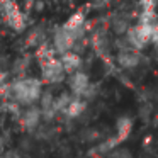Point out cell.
Returning <instances> with one entry per match:
<instances>
[{"label":"cell","mask_w":158,"mask_h":158,"mask_svg":"<svg viewBox=\"0 0 158 158\" xmlns=\"http://www.w3.org/2000/svg\"><path fill=\"white\" fill-rule=\"evenodd\" d=\"M44 90V83L38 77H17L10 80V94L12 100L19 104L21 107L36 106L41 99V94Z\"/></svg>","instance_id":"1"},{"label":"cell","mask_w":158,"mask_h":158,"mask_svg":"<svg viewBox=\"0 0 158 158\" xmlns=\"http://www.w3.org/2000/svg\"><path fill=\"white\" fill-rule=\"evenodd\" d=\"M0 17H2L4 24L14 32H24L27 29V17L14 0H2Z\"/></svg>","instance_id":"2"},{"label":"cell","mask_w":158,"mask_h":158,"mask_svg":"<svg viewBox=\"0 0 158 158\" xmlns=\"http://www.w3.org/2000/svg\"><path fill=\"white\" fill-rule=\"evenodd\" d=\"M39 72H41L43 83H46L49 87L66 82V77H68L58 56H49V58L39 60Z\"/></svg>","instance_id":"3"},{"label":"cell","mask_w":158,"mask_h":158,"mask_svg":"<svg viewBox=\"0 0 158 158\" xmlns=\"http://www.w3.org/2000/svg\"><path fill=\"white\" fill-rule=\"evenodd\" d=\"M78 41L63 26H56L51 31V36H49V44H51V48H53L56 56H61L68 51H73Z\"/></svg>","instance_id":"4"},{"label":"cell","mask_w":158,"mask_h":158,"mask_svg":"<svg viewBox=\"0 0 158 158\" xmlns=\"http://www.w3.org/2000/svg\"><path fill=\"white\" fill-rule=\"evenodd\" d=\"M19 126L24 133L32 134L39 126L43 124V114H41V107L36 104V106H29L22 109V114L19 117Z\"/></svg>","instance_id":"5"},{"label":"cell","mask_w":158,"mask_h":158,"mask_svg":"<svg viewBox=\"0 0 158 158\" xmlns=\"http://www.w3.org/2000/svg\"><path fill=\"white\" fill-rule=\"evenodd\" d=\"M116 63L121 66L123 70H136L139 68L141 65H146L148 58L143 55L141 51H136V49H124V51H117L116 55Z\"/></svg>","instance_id":"6"},{"label":"cell","mask_w":158,"mask_h":158,"mask_svg":"<svg viewBox=\"0 0 158 158\" xmlns=\"http://www.w3.org/2000/svg\"><path fill=\"white\" fill-rule=\"evenodd\" d=\"M63 27L77 39V41H83L87 34V19L83 12H75L73 15H70L65 22H63Z\"/></svg>","instance_id":"7"},{"label":"cell","mask_w":158,"mask_h":158,"mask_svg":"<svg viewBox=\"0 0 158 158\" xmlns=\"http://www.w3.org/2000/svg\"><path fill=\"white\" fill-rule=\"evenodd\" d=\"M90 77L87 72L83 70H78V72L72 73V75L66 77V85H68V90L73 94L75 97H82V94L87 90V87L90 85Z\"/></svg>","instance_id":"8"},{"label":"cell","mask_w":158,"mask_h":158,"mask_svg":"<svg viewBox=\"0 0 158 158\" xmlns=\"http://www.w3.org/2000/svg\"><path fill=\"white\" fill-rule=\"evenodd\" d=\"M87 109H89V102H87L85 99H82V97L73 95L72 102L68 104V107H66L65 112L61 114V117L65 121H77L87 112Z\"/></svg>","instance_id":"9"},{"label":"cell","mask_w":158,"mask_h":158,"mask_svg":"<svg viewBox=\"0 0 158 158\" xmlns=\"http://www.w3.org/2000/svg\"><path fill=\"white\" fill-rule=\"evenodd\" d=\"M49 36H51V32H48V29L44 27V26H36V27H32L31 31L27 32V36H26V46L27 48H41L43 44H46V43H49Z\"/></svg>","instance_id":"10"},{"label":"cell","mask_w":158,"mask_h":158,"mask_svg":"<svg viewBox=\"0 0 158 158\" xmlns=\"http://www.w3.org/2000/svg\"><path fill=\"white\" fill-rule=\"evenodd\" d=\"M60 61H61L63 68H65L66 75H72V73L78 72V70L83 68V58L80 53H75V51H68L65 55L58 56Z\"/></svg>","instance_id":"11"},{"label":"cell","mask_w":158,"mask_h":158,"mask_svg":"<svg viewBox=\"0 0 158 158\" xmlns=\"http://www.w3.org/2000/svg\"><path fill=\"white\" fill-rule=\"evenodd\" d=\"M110 26V31L117 36V38H124V36L129 32L131 29V22H129V17L124 14H116L109 22Z\"/></svg>","instance_id":"12"},{"label":"cell","mask_w":158,"mask_h":158,"mask_svg":"<svg viewBox=\"0 0 158 158\" xmlns=\"http://www.w3.org/2000/svg\"><path fill=\"white\" fill-rule=\"evenodd\" d=\"M31 60H32L31 55H24V56H19L17 60L12 61L10 73L14 75V78H17V77H26V72H27V68L31 66Z\"/></svg>","instance_id":"13"},{"label":"cell","mask_w":158,"mask_h":158,"mask_svg":"<svg viewBox=\"0 0 158 158\" xmlns=\"http://www.w3.org/2000/svg\"><path fill=\"white\" fill-rule=\"evenodd\" d=\"M78 139L85 144H94L102 141V131L99 127H83L78 131Z\"/></svg>","instance_id":"14"},{"label":"cell","mask_w":158,"mask_h":158,"mask_svg":"<svg viewBox=\"0 0 158 158\" xmlns=\"http://www.w3.org/2000/svg\"><path fill=\"white\" fill-rule=\"evenodd\" d=\"M56 133H58V129H56L53 124H44L43 123L31 136L34 138V141H51L53 138L56 136Z\"/></svg>","instance_id":"15"},{"label":"cell","mask_w":158,"mask_h":158,"mask_svg":"<svg viewBox=\"0 0 158 158\" xmlns=\"http://www.w3.org/2000/svg\"><path fill=\"white\" fill-rule=\"evenodd\" d=\"M131 127H133V119L129 116H121L116 121V136L119 138V141L126 139L131 133Z\"/></svg>","instance_id":"16"},{"label":"cell","mask_w":158,"mask_h":158,"mask_svg":"<svg viewBox=\"0 0 158 158\" xmlns=\"http://www.w3.org/2000/svg\"><path fill=\"white\" fill-rule=\"evenodd\" d=\"M72 99H73V94L70 92V90H63V92L56 94V97H55V104H53V109L56 110L58 117L61 116L63 112H65V109L68 107V104L72 102Z\"/></svg>","instance_id":"17"},{"label":"cell","mask_w":158,"mask_h":158,"mask_svg":"<svg viewBox=\"0 0 158 158\" xmlns=\"http://www.w3.org/2000/svg\"><path fill=\"white\" fill-rule=\"evenodd\" d=\"M22 109L24 107H21L15 100H4V102H0V112L10 116L14 121H19V117L22 114Z\"/></svg>","instance_id":"18"},{"label":"cell","mask_w":158,"mask_h":158,"mask_svg":"<svg viewBox=\"0 0 158 158\" xmlns=\"http://www.w3.org/2000/svg\"><path fill=\"white\" fill-rule=\"evenodd\" d=\"M99 94H100L99 85H97V83H90V85L87 87V90L82 94V99H85L87 102H92V100L97 99V95H99Z\"/></svg>","instance_id":"19"},{"label":"cell","mask_w":158,"mask_h":158,"mask_svg":"<svg viewBox=\"0 0 158 158\" xmlns=\"http://www.w3.org/2000/svg\"><path fill=\"white\" fill-rule=\"evenodd\" d=\"M107 158H133V153H131L127 148H114Z\"/></svg>","instance_id":"20"},{"label":"cell","mask_w":158,"mask_h":158,"mask_svg":"<svg viewBox=\"0 0 158 158\" xmlns=\"http://www.w3.org/2000/svg\"><path fill=\"white\" fill-rule=\"evenodd\" d=\"M138 114H139V117H141L143 121H148V119L151 117V114H153V106H151V104H148V102L141 104Z\"/></svg>","instance_id":"21"},{"label":"cell","mask_w":158,"mask_h":158,"mask_svg":"<svg viewBox=\"0 0 158 158\" xmlns=\"http://www.w3.org/2000/svg\"><path fill=\"white\" fill-rule=\"evenodd\" d=\"M2 158H26V153H22L19 148H9V150L2 155Z\"/></svg>","instance_id":"22"},{"label":"cell","mask_w":158,"mask_h":158,"mask_svg":"<svg viewBox=\"0 0 158 158\" xmlns=\"http://www.w3.org/2000/svg\"><path fill=\"white\" fill-rule=\"evenodd\" d=\"M9 150V136L5 133H0V158Z\"/></svg>","instance_id":"23"},{"label":"cell","mask_w":158,"mask_h":158,"mask_svg":"<svg viewBox=\"0 0 158 158\" xmlns=\"http://www.w3.org/2000/svg\"><path fill=\"white\" fill-rule=\"evenodd\" d=\"M9 75H10V72H9V70L0 68V87L5 85V83L9 82Z\"/></svg>","instance_id":"24"},{"label":"cell","mask_w":158,"mask_h":158,"mask_svg":"<svg viewBox=\"0 0 158 158\" xmlns=\"http://www.w3.org/2000/svg\"><path fill=\"white\" fill-rule=\"evenodd\" d=\"M0 4H2V0H0Z\"/></svg>","instance_id":"25"}]
</instances>
